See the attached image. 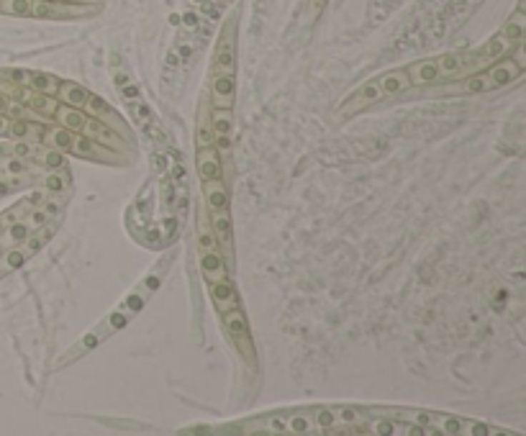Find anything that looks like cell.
<instances>
[{"label":"cell","mask_w":526,"mask_h":436,"mask_svg":"<svg viewBox=\"0 0 526 436\" xmlns=\"http://www.w3.org/2000/svg\"><path fill=\"white\" fill-rule=\"evenodd\" d=\"M377 100H382L380 80H369V82H364L359 90H354V93L349 95V100H347L344 106L339 108V116H352V113H359V111H364V108L375 106Z\"/></svg>","instance_id":"6da1fadb"},{"label":"cell","mask_w":526,"mask_h":436,"mask_svg":"<svg viewBox=\"0 0 526 436\" xmlns=\"http://www.w3.org/2000/svg\"><path fill=\"white\" fill-rule=\"evenodd\" d=\"M234 100H237V77L234 72H219L213 77V103L216 108H234Z\"/></svg>","instance_id":"7a4b0ae2"},{"label":"cell","mask_w":526,"mask_h":436,"mask_svg":"<svg viewBox=\"0 0 526 436\" xmlns=\"http://www.w3.org/2000/svg\"><path fill=\"white\" fill-rule=\"evenodd\" d=\"M234 59H237V51H234V21H229L219 39V46H216V67H219V72H234Z\"/></svg>","instance_id":"3957f363"},{"label":"cell","mask_w":526,"mask_h":436,"mask_svg":"<svg viewBox=\"0 0 526 436\" xmlns=\"http://www.w3.org/2000/svg\"><path fill=\"white\" fill-rule=\"evenodd\" d=\"M521 75V69L516 67V62L511 59V56H506V59H501V62H495L493 67L485 72V80H488V87L490 90H495V87H506L511 85V82L516 80V77Z\"/></svg>","instance_id":"277c9868"},{"label":"cell","mask_w":526,"mask_h":436,"mask_svg":"<svg viewBox=\"0 0 526 436\" xmlns=\"http://www.w3.org/2000/svg\"><path fill=\"white\" fill-rule=\"evenodd\" d=\"M408 82L411 85H432V82L442 80V72H439L437 59H424V62H414L406 69Z\"/></svg>","instance_id":"5b68a950"},{"label":"cell","mask_w":526,"mask_h":436,"mask_svg":"<svg viewBox=\"0 0 526 436\" xmlns=\"http://www.w3.org/2000/svg\"><path fill=\"white\" fill-rule=\"evenodd\" d=\"M211 295H213V303H216V308H219L221 313L232 311V308H239L237 293H234V287L226 280L211 282Z\"/></svg>","instance_id":"8992f818"},{"label":"cell","mask_w":526,"mask_h":436,"mask_svg":"<svg viewBox=\"0 0 526 436\" xmlns=\"http://www.w3.org/2000/svg\"><path fill=\"white\" fill-rule=\"evenodd\" d=\"M224 326L232 334L234 342H249V326H247L244 313L239 308H232V311L224 313Z\"/></svg>","instance_id":"52a82bcc"},{"label":"cell","mask_w":526,"mask_h":436,"mask_svg":"<svg viewBox=\"0 0 526 436\" xmlns=\"http://www.w3.org/2000/svg\"><path fill=\"white\" fill-rule=\"evenodd\" d=\"M201 272L208 282H216V280H226V264L221 259V254L216 249L213 252H203L201 257Z\"/></svg>","instance_id":"ba28073f"},{"label":"cell","mask_w":526,"mask_h":436,"mask_svg":"<svg viewBox=\"0 0 526 436\" xmlns=\"http://www.w3.org/2000/svg\"><path fill=\"white\" fill-rule=\"evenodd\" d=\"M201 159H198V172H201L203 182L206 180H219L221 177V159L216 152H211V147H203Z\"/></svg>","instance_id":"9c48e42d"},{"label":"cell","mask_w":526,"mask_h":436,"mask_svg":"<svg viewBox=\"0 0 526 436\" xmlns=\"http://www.w3.org/2000/svg\"><path fill=\"white\" fill-rule=\"evenodd\" d=\"M56 93H59L64 106H72V108H82L90 98L88 90L82 85H75V82H59V90H56Z\"/></svg>","instance_id":"30bf717a"},{"label":"cell","mask_w":526,"mask_h":436,"mask_svg":"<svg viewBox=\"0 0 526 436\" xmlns=\"http://www.w3.org/2000/svg\"><path fill=\"white\" fill-rule=\"evenodd\" d=\"M524 34H526V21H524V11H519L516 8V13L511 16V21H506V26H503L501 36L506 39L511 46H516V44L524 41Z\"/></svg>","instance_id":"8fae6325"},{"label":"cell","mask_w":526,"mask_h":436,"mask_svg":"<svg viewBox=\"0 0 526 436\" xmlns=\"http://www.w3.org/2000/svg\"><path fill=\"white\" fill-rule=\"evenodd\" d=\"M206 200L211 211H229V193L221 180H206Z\"/></svg>","instance_id":"7c38bea8"},{"label":"cell","mask_w":526,"mask_h":436,"mask_svg":"<svg viewBox=\"0 0 526 436\" xmlns=\"http://www.w3.org/2000/svg\"><path fill=\"white\" fill-rule=\"evenodd\" d=\"M380 87H382V95H398V93H403V90H408L411 82H408L406 69H395V72L382 75Z\"/></svg>","instance_id":"4fadbf2b"},{"label":"cell","mask_w":526,"mask_h":436,"mask_svg":"<svg viewBox=\"0 0 526 436\" xmlns=\"http://www.w3.org/2000/svg\"><path fill=\"white\" fill-rule=\"evenodd\" d=\"M432 426L437 431H445V434H465V426H467V421L465 418H457V416H450V413H432Z\"/></svg>","instance_id":"5bb4252c"},{"label":"cell","mask_w":526,"mask_h":436,"mask_svg":"<svg viewBox=\"0 0 526 436\" xmlns=\"http://www.w3.org/2000/svg\"><path fill=\"white\" fill-rule=\"evenodd\" d=\"M56 119H59V124L69 131H82V126H85V121H88L80 108H72V106L56 108Z\"/></svg>","instance_id":"9a60e30c"},{"label":"cell","mask_w":526,"mask_h":436,"mask_svg":"<svg viewBox=\"0 0 526 436\" xmlns=\"http://www.w3.org/2000/svg\"><path fill=\"white\" fill-rule=\"evenodd\" d=\"M403 0H369V24H380V21H385L390 16V13L395 11V8L401 6Z\"/></svg>","instance_id":"2e32d148"},{"label":"cell","mask_w":526,"mask_h":436,"mask_svg":"<svg viewBox=\"0 0 526 436\" xmlns=\"http://www.w3.org/2000/svg\"><path fill=\"white\" fill-rule=\"evenodd\" d=\"M29 85L36 93H46V95H54L59 90V80L54 75H46V72H29Z\"/></svg>","instance_id":"e0dca14e"},{"label":"cell","mask_w":526,"mask_h":436,"mask_svg":"<svg viewBox=\"0 0 526 436\" xmlns=\"http://www.w3.org/2000/svg\"><path fill=\"white\" fill-rule=\"evenodd\" d=\"M44 142L51 144V147H54V149H59V152H67V149H72V147H75V137H72V131L64 129V126H62V129L46 131Z\"/></svg>","instance_id":"ac0fdd59"},{"label":"cell","mask_w":526,"mask_h":436,"mask_svg":"<svg viewBox=\"0 0 526 436\" xmlns=\"http://www.w3.org/2000/svg\"><path fill=\"white\" fill-rule=\"evenodd\" d=\"M211 226H213V237L221 239V242H232V218L226 211H213L211 218Z\"/></svg>","instance_id":"d6986e66"},{"label":"cell","mask_w":526,"mask_h":436,"mask_svg":"<svg viewBox=\"0 0 526 436\" xmlns=\"http://www.w3.org/2000/svg\"><path fill=\"white\" fill-rule=\"evenodd\" d=\"M213 134L216 137H229L234 129V119H232V111L229 108H216V113H213Z\"/></svg>","instance_id":"ffe728a7"},{"label":"cell","mask_w":526,"mask_h":436,"mask_svg":"<svg viewBox=\"0 0 526 436\" xmlns=\"http://www.w3.org/2000/svg\"><path fill=\"white\" fill-rule=\"evenodd\" d=\"M29 106L34 108V111H39V113H44V116H54L56 113V100H54V95H46V93H36V90H34V95L31 98H29Z\"/></svg>","instance_id":"44dd1931"},{"label":"cell","mask_w":526,"mask_h":436,"mask_svg":"<svg viewBox=\"0 0 526 436\" xmlns=\"http://www.w3.org/2000/svg\"><path fill=\"white\" fill-rule=\"evenodd\" d=\"M26 252L24 249H11V252H3L0 254V272H13V269H19L26 264Z\"/></svg>","instance_id":"7402d4cb"},{"label":"cell","mask_w":526,"mask_h":436,"mask_svg":"<svg viewBox=\"0 0 526 436\" xmlns=\"http://www.w3.org/2000/svg\"><path fill=\"white\" fill-rule=\"evenodd\" d=\"M51 234H54V226L51 224H46V226H41V231H39V234H34V237H29L26 239V254H36L39 249H41V247H44L46 242H49V237Z\"/></svg>","instance_id":"603a6c76"},{"label":"cell","mask_w":526,"mask_h":436,"mask_svg":"<svg viewBox=\"0 0 526 436\" xmlns=\"http://www.w3.org/2000/svg\"><path fill=\"white\" fill-rule=\"evenodd\" d=\"M29 237H31V224L29 221H13L6 231V239L13 244H24Z\"/></svg>","instance_id":"cb8c5ba5"},{"label":"cell","mask_w":526,"mask_h":436,"mask_svg":"<svg viewBox=\"0 0 526 436\" xmlns=\"http://www.w3.org/2000/svg\"><path fill=\"white\" fill-rule=\"evenodd\" d=\"M314 421L306 416V413H295L293 418L288 421V431H293V434H319V426H311Z\"/></svg>","instance_id":"d4e9b609"},{"label":"cell","mask_w":526,"mask_h":436,"mask_svg":"<svg viewBox=\"0 0 526 436\" xmlns=\"http://www.w3.org/2000/svg\"><path fill=\"white\" fill-rule=\"evenodd\" d=\"M316 424H319L321 434H324V431L337 429V426L342 424L339 416H337V408H319V411H316Z\"/></svg>","instance_id":"484cf974"},{"label":"cell","mask_w":526,"mask_h":436,"mask_svg":"<svg viewBox=\"0 0 526 436\" xmlns=\"http://www.w3.org/2000/svg\"><path fill=\"white\" fill-rule=\"evenodd\" d=\"M213 139H216V134H213L211 119H208V116H203L201 124H198V137H195V144H198V147L203 149V147H211Z\"/></svg>","instance_id":"4316f807"},{"label":"cell","mask_w":526,"mask_h":436,"mask_svg":"<svg viewBox=\"0 0 526 436\" xmlns=\"http://www.w3.org/2000/svg\"><path fill=\"white\" fill-rule=\"evenodd\" d=\"M262 424H267V426H259V431H272V434H275V431H288V421H285V418H280V416L264 418Z\"/></svg>","instance_id":"83f0119b"},{"label":"cell","mask_w":526,"mask_h":436,"mask_svg":"<svg viewBox=\"0 0 526 436\" xmlns=\"http://www.w3.org/2000/svg\"><path fill=\"white\" fill-rule=\"evenodd\" d=\"M337 416L342 424H359L362 411H357V408H337Z\"/></svg>","instance_id":"f1b7e54d"},{"label":"cell","mask_w":526,"mask_h":436,"mask_svg":"<svg viewBox=\"0 0 526 436\" xmlns=\"http://www.w3.org/2000/svg\"><path fill=\"white\" fill-rule=\"evenodd\" d=\"M72 149H77L80 154H90V152H95V142L93 137H88V134H82V137L75 139V147Z\"/></svg>","instance_id":"f546056e"},{"label":"cell","mask_w":526,"mask_h":436,"mask_svg":"<svg viewBox=\"0 0 526 436\" xmlns=\"http://www.w3.org/2000/svg\"><path fill=\"white\" fill-rule=\"evenodd\" d=\"M198 247H201L203 252H213V249H216V237H213L208 229H203L201 231V239H198Z\"/></svg>","instance_id":"4dcf8cb0"},{"label":"cell","mask_w":526,"mask_h":436,"mask_svg":"<svg viewBox=\"0 0 526 436\" xmlns=\"http://www.w3.org/2000/svg\"><path fill=\"white\" fill-rule=\"evenodd\" d=\"M44 162H46V167H51V169L64 167V157H62V152H59V149H51L49 154L44 157Z\"/></svg>","instance_id":"1f68e13d"},{"label":"cell","mask_w":526,"mask_h":436,"mask_svg":"<svg viewBox=\"0 0 526 436\" xmlns=\"http://www.w3.org/2000/svg\"><path fill=\"white\" fill-rule=\"evenodd\" d=\"M31 221H29V224H31V229H41V226H46L49 224V216H46L44 211H36V213H31Z\"/></svg>","instance_id":"d6a6232c"},{"label":"cell","mask_w":526,"mask_h":436,"mask_svg":"<svg viewBox=\"0 0 526 436\" xmlns=\"http://www.w3.org/2000/svg\"><path fill=\"white\" fill-rule=\"evenodd\" d=\"M85 106H90V111H93V113H108L106 100L98 98V95H95V98H88V103H85Z\"/></svg>","instance_id":"836d02e7"},{"label":"cell","mask_w":526,"mask_h":436,"mask_svg":"<svg viewBox=\"0 0 526 436\" xmlns=\"http://www.w3.org/2000/svg\"><path fill=\"white\" fill-rule=\"evenodd\" d=\"M46 187H49V190H54V193H59V190L64 187V180L54 172V174H49V177H46Z\"/></svg>","instance_id":"e575fe53"},{"label":"cell","mask_w":526,"mask_h":436,"mask_svg":"<svg viewBox=\"0 0 526 436\" xmlns=\"http://www.w3.org/2000/svg\"><path fill=\"white\" fill-rule=\"evenodd\" d=\"M31 129V126L26 124V121H21V119H16V124L11 126V137H24L26 131Z\"/></svg>","instance_id":"d590c367"},{"label":"cell","mask_w":526,"mask_h":436,"mask_svg":"<svg viewBox=\"0 0 526 436\" xmlns=\"http://www.w3.org/2000/svg\"><path fill=\"white\" fill-rule=\"evenodd\" d=\"M126 305H129L132 311H142V308H144V298H142V295H129Z\"/></svg>","instance_id":"8d00e7d4"},{"label":"cell","mask_w":526,"mask_h":436,"mask_svg":"<svg viewBox=\"0 0 526 436\" xmlns=\"http://www.w3.org/2000/svg\"><path fill=\"white\" fill-rule=\"evenodd\" d=\"M3 167H6V172H11V174L24 172V162H19V159H8V162L3 164Z\"/></svg>","instance_id":"74e56055"},{"label":"cell","mask_w":526,"mask_h":436,"mask_svg":"<svg viewBox=\"0 0 526 436\" xmlns=\"http://www.w3.org/2000/svg\"><path fill=\"white\" fill-rule=\"evenodd\" d=\"M126 324H129V321H126L124 313H113V316H111V326H113V329H124Z\"/></svg>","instance_id":"f35d334b"},{"label":"cell","mask_w":526,"mask_h":436,"mask_svg":"<svg viewBox=\"0 0 526 436\" xmlns=\"http://www.w3.org/2000/svg\"><path fill=\"white\" fill-rule=\"evenodd\" d=\"M124 98H126V100H139V87L126 85V87H124Z\"/></svg>","instance_id":"ab89813d"},{"label":"cell","mask_w":526,"mask_h":436,"mask_svg":"<svg viewBox=\"0 0 526 436\" xmlns=\"http://www.w3.org/2000/svg\"><path fill=\"white\" fill-rule=\"evenodd\" d=\"M13 80L16 82H21V85H24V82H29V72H24V69H13Z\"/></svg>","instance_id":"60d3db41"},{"label":"cell","mask_w":526,"mask_h":436,"mask_svg":"<svg viewBox=\"0 0 526 436\" xmlns=\"http://www.w3.org/2000/svg\"><path fill=\"white\" fill-rule=\"evenodd\" d=\"M6 111L11 113L13 119H24V108H21V106H8Z\"/></svg>","instance_id":"b9f144b4"},{"label":"cell","mask_w":526,"mask_h":436,"mask_svg":"<svg viewBox=\"0 0 526 436\" xmlns=\"http://www.w3.org/2000/svg\"><path fill=\"white\" fill-rule=\"evenodd\" d=\"M29 152H31V149H29V144H19V147L13 149V154H16V157H26Z\"/></svg>","instance_id":"7bdbcfd3"},{"label":"cell","mask_w":526,"mask_h":436,"mask_svg":"<svg viewBox=\"0 0 526 436\" xmlns=\"http://www.w3.org/2000/svg\"><path fill=\"white\" fill-rule=\"evenodd\" d=\"M41 200H44V193H39V190H34V193L29 195V203H31V206H36V203H41Z\"/></svg>","instance_id":"ee69618b"},{"label":"cell","mask_w":526,"mask_h":436,"mask_svg":"<svg viewBox=\"0 0 526 436\" xmlns=\"http://www.w3.org/2000/svg\"><path fill=\"white\" fill-rule=\"evenodd\" d=\"M56 211H59V206H56V203H46V208H44L46 216H54Z\"/></svg>","instance_id":"f6af8a7d"},{"label":"cell","mask_w":526,"mask_h":436,"mask_svg":"<svg viewBox=\"0 0 526 436\" xmlns=\"http://www.w3.org/2000/svg\"><path fill=\"white\" fill-rule=\"evenodd\" d=\"M95 344H98V337H95V334H90V337H85V347H95Z\"/></svg>","instance_id":"bcb514c9"},{"label":"cell","mask_w":526,"mask_h":436,"mask_svg":"<svg viewBox=\"0 0 526 436\" xmlns=\"http://www.w3.org/2000/svg\"><path fill=\"white\" fill-rule=\"evenodd\" d=\"M6 108H8V100H6V95H0V113H6Z\"/></svg>","instance_id":"7dc6e473"},{"label":"cell","mask_w":526,"mask_h":436,"mask_svg":"<svg viewBox=\"0 0 526 436\" xmlns=\"http://www.w3.org/2000/svg\"><path fill=\"white\" fill-rule=\"evenodd\" d=\"M8 190H11V185H8V182H0V195H6Z\"/></svg>","instance_id":"c3c4849f"},{"label":"cell","mask_w":526,"mask_h":436,"mask_svg":"<svg viewBox=\"0 0 526 436\" xmlns=\"http://www.w3.org/2000/svg\"><path fill=\"white\" fill-rule=\"evenodd\" d=\"M116 82H119V85H126V82H129V77H126V75H116Z\"/></svg>","instance_id":"681fc988"},{"label":"cell","mask_w":526,"mask_h":436,"mask_svg":"<svg viewBox=\"0 0 526 436\" xmlns=\"http://www.w3.org/2000/svg\"><path fill=\"white\" fill-rule=\"evenodd\" d=\"M185 24H188V26H195V16H185Z\"/></svg>","instance_id":"f907efd6"},{"label":"cell","mask_w":526,"mask_h":436,"mask_svg":"<svg viewBox=\"0 0 526 436\" xmlns=\"http://www.w3.org/2000/svg\"><path fill=\"white\" fill-rule=\"evenodd\" d=\"M149 287H159V280H157V277H149Z\"/></svg>","instance_id":"816d5d0a"},{"label":"cell","mask_w":526,"mask_h":436,"mask_svg":"<svg viewBox=\"0 0 526 436\" xmlns=\"http://www.w3.org/2000/svg\"><path fill=\"white\" fill-rule=\"evenodd\" d=\"M6 226H8V224H6V218L0 216V234H3V229H6Z\"/></svg>","instance_id":"f5cc1de1"},{"label":"cell","mask_w":526,"mask_h":436,"mask_svg":"<svg viewBox=\"0 0 526 436\" xmlns=\"http://www.w3.org/2000/svg\"><path fill=\"white\" fill-rule=\"evenodd\" d=\"M324 3H326V0H314V6H316V8H319V6H324Z\"/></svg>","instance_id":"db71d44e"},{"label":"cell","mask_w":526,"mask_h":436,"mask_svg":"<svg viewBox=\"0 0 526 436\" xmlns=\"http://www.w3.org/2000/svg\"><path fill=\"white\" fill-rule=\"evenodd\" d=\"M3 252H6V244H3V242H0V254H3Z\"/></svg>","instance_id":"11a10c76"},{"label":"cell","mask_w":526,"mask_h":436,"mask_svg":"<svg viewBox=\"0 0 526 436\" xmlns=\"http://www.w3.org/2000/svg\"><path fill=\"white\" fill-rule=\"evenodd\" d=\"M3 126H6V124H3V116H0V131H3Z\"/></svg>","instance_id":"9f6ffc18"},{"label":"cell","mask_w":526,"mask_h":436,"mask_svg":"<svg viewBox=\"0 0 526 436\" xmlns=\"http://www.w3.org/2000/svg\"><path fill=\"white\" fill-rule=\"evenodd\" d=\"M0 277H3V272H0Z\"/></svg>","instance_id":"6f0895ef"},{"label":"cell","mask_w":526,"mask_h":436,"mask_svg":"<svg viewBox=\"0 0 526 436\" xmlns=\"http://www.w3.org/2000/svg\"><path fill=\"white\" fill-rule=\"evenodd\" d=\"M198 3H201V0H198Z\"/></svg>","instance_id":"680465c9"}]
</instances>
